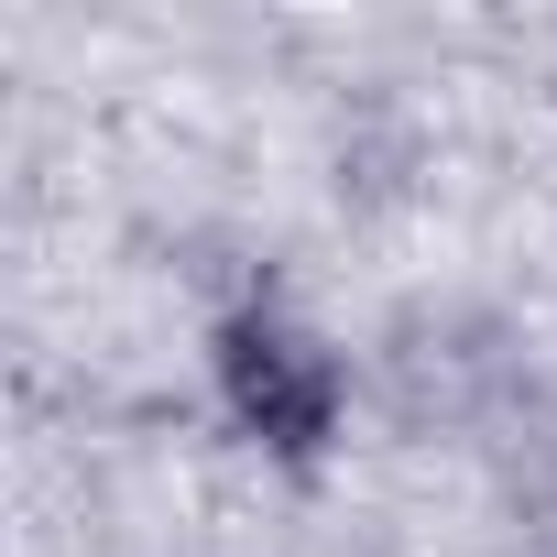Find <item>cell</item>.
<instances>
[{
    "mask_svg": "<svg viewBox=\"0 0 557 557\" xmlns=\"http://www.w3.org/2000/svg\"><path fill=\"white\" fill-rule=\"evenodd\" d=\"M208 383H219V416L273 459V470H318L350 426V361L285 318V307H240L208 329Z\"/></svg>",
    "mask_w": 557,
    "mask_h": 557,
    "instance_id": "6da1fadb",
    "label": "cell"
}]
</instances>
